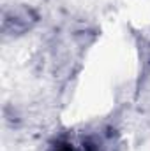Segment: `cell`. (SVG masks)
Returning a JSON list of instances; mask_svg holds the SVG:
<instances>
[{
	"label": "cell",
	"instance_id": "cell-1",
	"mask_svg": "<svg viewBox=\"0 0 150 151\" xmlns=\"http://www.w3.org/2000/svg\"><path fill=\"white\" fill-rule=\"evenodd\" d=\"M57 151H95L92 146H88L87 142H81V144H74V142H71V144H66V146H60Z\"/></svg>",
	"mask_w": 150,
	"mask_h": 151
}]
</instances>
